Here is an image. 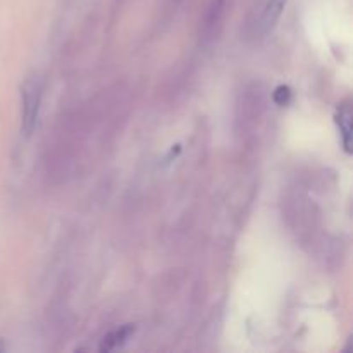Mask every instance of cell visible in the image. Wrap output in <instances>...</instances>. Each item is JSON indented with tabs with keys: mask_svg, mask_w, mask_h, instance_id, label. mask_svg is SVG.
<instances>
[{
	"mask_svg": "<svg viewBox=\"0 0 353 353\" xmlns=\"http://www.w3.org/2000/svg\"><path fill=\"white\" fill-rule=\"evenodd\" d=\"M40 109V86L34 81H28L23 88V130L30 137L34 130Z\"/></svg>",
	"mask_w": 353,
	"mask_h": 353,
	"instance_id": "1",
	"label": "cell"
},
{
	"mask_svg": "<svg viewBox=\"0 0 353 353\" xmlns=\"http://www.w3.org/2000/svg\"><path fill=\"white\" fill-rule=\"evenodd\" d=\"M286 2L288 0H268L264 7V12H262L261 19V31L262 33H269V31L274 28V24L278 23L279 16L283 14V9H285Z\"/></svg>",
	"mask_w": 353,
	"mask_h": 353,
	"instance_id": "2",
	"label": "cell"
},
{
	"mask_svg": "<svg viewBox=\"0 0 353 353\" xmlns=\"http://www.w3.org/2000/svg\"><path fill=\"white\" fill-rule=\"evenodd\" d=\"M133 333H134L133 324H124V326H121L119 330H114L112 333H109L102 340V343H100V352H110L123 347V345L128 341V338H130Z\"/></svg>",
	"mask_w": 353,
	"mask_h": 353,
	"instance_id": "3",
	"label": "cell"
},
{
	"mask_svg": "<svg viewBox=\"0 0 353 353\" xmlns=\"http://www.w3.org/2000/svg\"><path fill=\"white\" fill-rule=\"evenodd\" d=\"M336 123L338 128H340L341 133V141H343V148L345 152H350V143H352V114H350V107L348 105H341L338 109L336 114Z\"/></svg>",
	"mask_w": 353,
	"mask_h": 353,
	"instance_id": "4",
	"label": "cell"
},
{
	"mask_svg": "<svg viewBox=\"0 0 353 353\" xmlns=\"http://www.w3.org/2000/svg\"><path fill=\"white\" fill-rule=\"evenodd\" d=\"M290 99H292V92H290L288 86H278L274 92V102L278 103V105H286V103L290 102Z\"/></svg>",
	"mask_w": 353,
	"mask_h": 353,
	"instance_id": "5",
	"label": "cell"
}]
</instances>
